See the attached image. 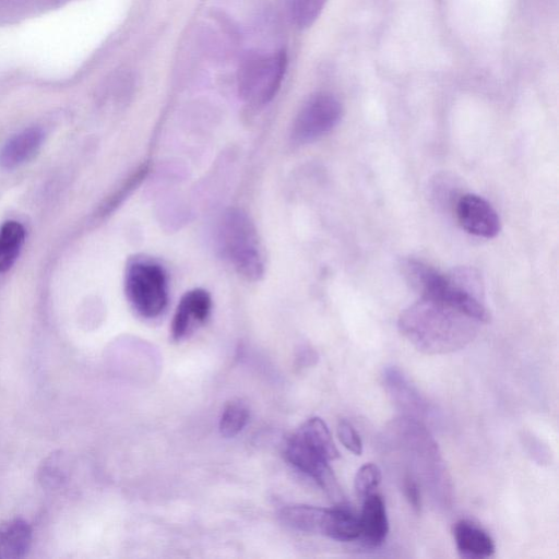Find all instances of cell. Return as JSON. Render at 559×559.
I'll return each instance as SVG.
<instances>
[{
    "instance_id": "5",
    "label": "cell",
    "mask_w": 559,
    "mask_h": 559,
    "mask_svg": "<svg viewBox=\"0 0 559 559\" xmlns=\"http://www.w3.org/2000/svg\"><path fill=\"white\" fill-rule=\"evenodd\" d=\"M286 68L285 50L249 56L238 69L237 86L240 97L254 106L270 103L281 88Z\"/></svg>"
},
{
    "instance_id": "20",
    "label": "cell",
    "mask_w": 559,
    "mask_h": 559,
    "mask_svg": "<svg viewBox=\"0 0 559 559\" xmlns=\"http://www.w3.org/2000/svg\"><path fill=\"white\" fill-rule=\"evenodd\" d=\"M249 419V408L241 401H231L223 409L219 419V432L225 438L237 436Z\"/></svg>"
},
{
    "instance_id": "13",
    "label": "cell",
    "mask_w": 559,
    "mask_h": 559,
    "mask_svg": "<svg viewBox=\"0 0 559 559\" xmlns=\"http://www.w3.org/2000/svg\"><path fill=\"white\" fill-rule=\"evenodd\" d=\"M44 140L40 128H27L10 138L0 151V165L13 169L29 160L38 152Z\"/></svg>"
},
{
    "instance_id": "7",
    "label": "cell",
    "mask_w": 559,
    "mask_h": 559,
    "mask_svg": "<svg viewBox=\"0 0 559 559\" xmlns=\"http://www.w3.org/2000/svg\"><path fill=\"white\" fill-rule=\"evenodd\" d=\"M342 114V104L333 94L321 92L312 95L293 122L292 142L304 145L320 139L336 127Z\"/></svg>"
},
{
    "instance_id": "16",
    "label": "cell",
    "mask_w": 559,
    "mask_h": 559,
    "mask_svg": "<svg viewBox=\"0 0 559 559\" xmlns=\"http://www.w3.org/2000/svg\"><path fill=\"white\" fill-rule=\"evenodd\" d=\"M401 270L406 282L420 297L433 293L443 275L426 262L414 258L404 259L401 263Z\"/></svg>"
},
{
    "instance_id": "10",
    "label": "cell",
    "mask_w": 559,
    "mask_h": 559,
    "mask_svg": "<svg viewBox=\"0 0 559 559\" xmlns=\"http://www.w3.org/2000/svg\"><path fill=\"white\" fill-rule=\"evenodd\" d=\"M382 380L384 388L395 404L403 412V416L423 421L430 415V405L419 391L408 381L396 367L383 370Z\"/></svg>"
},
{
    "instance_id": "1",
    "label": "cell",
    "mask_w": 559,
    "mask_h": 559,
    "mask_svg": "<svg viewBox=\"0 0 559 559\" xmlns=\"http://www.w3.org/2000/svg\"><path fill=\"white\" fill-rule=\"evenodd\" d=\"M480 323L443 300L420 297L401 312L397 326L418 350L438 355L465 347L477 335Z\"/></svg>"
},
{
    "instance_id": "11",
    "label": "cell",
    "mask_w": 559,
    "mask_h": 559,
    "mask_svg": "<svg viewBox=\"0 0 559 559\" xmlns=\"http://www.w3.org/2000/svg\"><path fill=\"white\" fill-rule=\"evenodd\" d=\"M359 524V538L365 545L378 547L383 544L389 533V521L385 503L380 495L372 492L364 498Z\"/></svg>"
},
{
    "instance_id": "18",
    "label": "cell",
    "mask_w": 559,
    "mask_h": 559,
    "mask_svg": "<svg viewBox=\"0 0 559 559\" xmlns=\"http://www.w3.org/2000/svg\"><path fill=\"white\" fill-rule=\"evenodd\" d=\"M359 536V516L346 507L332 508L328 537L338 542H352Z\"/></svg>"
},
{
    "instance_id": "17",
    "label": "cell",
    "mask_w": 559,
    "mask_h": 559,
    "mask_svg": "<svg viewBox=\"0 0 559 559\" xmlns=\"http://www.w3.org/2000/svg\"><path fill=\"white\" fill-rule=\"evenodd\" d=\"M25 239V229L16 221H7L0 228V273L15 263Z\"/></svg>"
},
{
    "instance_id": "9",
    "label": "cell",
    "mask_w": 559,
    "mask_h": 559,
    "mask_svg": "<svg viewBox=\"0 0 559 559\" xmlns=\"http://www.w3.org/2000/svg\"><path fill=\"white\" fill-rule=\"evenodd\" d=\"M212 298L202 288L187 292L180 299L173 317L170 332L174 341H182L191 335L209 318Z\"/></svg>"
},
{
    "instance_id": "2",
    "label": "cell",
    "mask_w": 559,
    "mask_h": 559,
    "mask_svg": "<svg viewBox=\"0 0 559 559\" xmlns=\"http://www.w3.org/2000/svg\"><path fill=\"white\" fill-rule=\"evenodd\" d=\"M386 440L394 451L406 460L412 475L426 486L433 499L445 504L450 499L451 483L438 444L423 421L402 416L390 423Z\"/></svg>"
},
{
    "instance_id": "23",
    "label": "cell",
    "mask_w": 559,
    "mask_h": 559,
    "mask_svg": "<svg viewBox=\"0 0 559 559\" xmlns=\"http://www.w3.org/2000/svg\"><path fill=\"white\" fill-rule=\"evenodd\" d=\"M337 436L342 444L353 452L356 455H360L362 452V441L357 432V430L354 428V426L345 420L342 419L338 421L337 425Z\"/></svg>"
},
{
    "instance_id": "24",
    "label": "cell",
    "mask_w": 559,
    "mask_h": 559,
    "mask_svg": "<svg viewBox=\"0 0 559 559\" xmlns=\"http://www.w3.org/2000/svg\"><path fill=\"white\" fill-rule=\"evenodd\" d=\"M404 495L411 507L419 512L421 509L420 485L412 475L405 473L402 479Z\"/></svg>"
},
{
    "instance_id": "14",
    "label": "cell",
    "mask_w": 559,
    "mask_h": 559,
    "mask_svg": "<svg viewBox=\"0 0 559 559\" xmlns=\"http://www.w3.org/2000/svg\"><path fill=\"white\" fill-rule=\"evenodd\" d=\"M331 509L308 504H292L280 511V518L287 526L311 534L326 535Z\"/></svg>"
},
{
    "instance_id": "3",
    "label": "cell",
    "mask_w": 559,
    "mask_h": 559,
    "mask_svg": "<svg viewBox=\"0 0 559 559\" xmlns=\"http://www.w3.org/2000/svg\"><path fill=\"white\" fill-rule=\"evenodd\" d=\"M217 245L223 258L248 281L264 273V258L257 228L241 209L226 210L217 225Z\"/></svg>"
},
{
    "instance_id": "21",
    "label": "cell",
    "mask_w": 559,
    "mask_h": 559,
    "mask_svg": "<svg viewBox=\"0 0 559 559\" xmlns=\"http://www.w3.org/2000/svg\"><path fill=\"white\" fill-rule=\"evenodd\" d=\"M328 0H288L294 24L300 28L311 26L321 14Z\"/></svg>"
},
{
    "instance_id": "15",
    "label": "cell",
    "mask_w": 559,
    "mask_h": 559,
    "mask_svg": "<svg viewBox=\"0 0 559 559\" xmlns=\"http://www.w3.org/2000/svg\"><path fill=\"white\" fill-rule=\"evenodd\" d=\"M32 530L21 520L0 523V559H17L26 555L31 547Z\"/></svg>"
},
{
    "instance_id": "22",
    "label": "cell",
    "mask_w": 559,
    "mask_h": 559,
    "mask_svg": "<svg viewBox=\"0 0 559 559\" xmlns=\"http://www.w3.org/2000/svg\"><path fill=\"white\" fill-rule=\"evenodd\" d=\"M381 479V471L378 465L373 463L364 464L355 475L354 488L356 495L364 499L377 489Z\"/></svg>"
},
{
    "instance_id": "4",
    "label": "cell",
    "mask_w": 559,
    "mask_h": 559,
    "mask_svg": "<svg viewBox=\"0 0 559 559\" xmlns=\"http://www.w3.org/2000/svg\"><path fill=\"white\" fill-rule=\"evenodd\" d=\"M124 292L138 314L158 317L168 301V283L164 267L148 258H134L126 269Z\"/></svg>"
},
{
    "instance_id": "6",
    "label": "cell",
    "mask_w": 559,
    "mask_h": 559,
    "mask_svg": "<svg viewBox=\"0 0 559 559\" xmlns=\"http://www.w3.org/2000/svg\"><path fill=\"white\" fill-rule=\"evenodd\" d=\"M285 456L328 493L338 495L340 490L329 465L330 461L335 460V455L319 437L300 426L288 439Z\"/></svg>"
},
{
    "instance_id": "19",
    "label": "cell",
    "mask_w": 559,
    "mask_h": 559,
    "mask_svg": "<svg viewBox=\"0 0 559 559\" xmlns=\"http://www.w3.org/2000/svg\"><path fill=\"white\" fill-rule=\"evenodd\" d=\"M460 185L457 179L451 174L441 173L430 182V198L437 206L441 209H453L462 194H460Z\"/></svg>"
},
{
    "instance_id": "12",
    "label": "cell",
    "mask_w": 559,
    "mask_h": 559,
    "mask_svg": "<svg viewBox=\"0 0 559 559\" xmlns=\"http://www.w3.org/2000/svg\"><path fill=\"white\" fill-rule=\"evenodd\" d=\"M453 537L462 557L479 559L495 554L496 545L491 536L472 521H457L453 526Z\"/></svg>"
},
{
    "instance_id": "8",
    "label": "cell",
    "mask_w": 559,
    "mask_h": 559,
    "mask_svg": "<svg viewBox=\"0 0 559 559\" xmlns=\"http://www.w3.org/2000/svg\"><path fill=\"white\" fill-rule=\"evenodd\" d=\"M454 212L461 227L467 233L493 238L500 231V218L496 210L484 198L464 193L457 200Z\"/></svg>"
}]
</instances>
